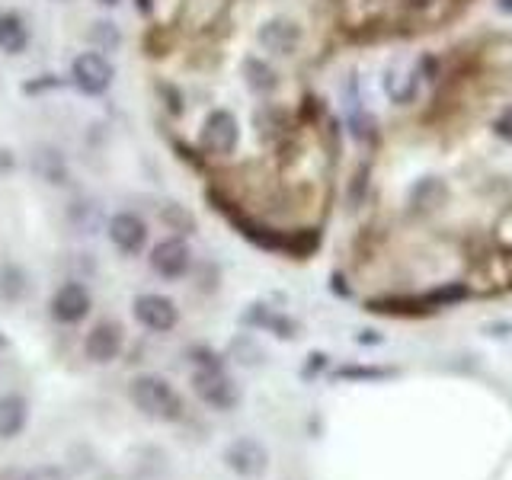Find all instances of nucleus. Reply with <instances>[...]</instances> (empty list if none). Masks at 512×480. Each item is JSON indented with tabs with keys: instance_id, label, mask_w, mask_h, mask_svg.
I'll return each mask as SVG.
<instances>
[{
	"instance_id": "f257e3e1",
	"label": "nucleus",
	"mask_w": 512,
	"mask_h": 480,
	"mask_svg": "<svg viewBox=\"0 0 512 480\" xmlns=\"http://www.w3.org/2000/svg\"><path fill=\"white\" fill-rule=\"evenodd\" d=\"M132 400L138 404L141 413L151 416V420H176L180 410H183L180 394H176L160 375H141V378H135Z\"/></svg>"
},
{
	"instance_id": "f03ea898",
	"label": "nucleus",
	"mask_w": 512,
	"mask_h": 480,
	"mask_svg": "<svg viewBox=\"0 0 512 480\" xmlns=\"http://www.w3.org/2000/svg\"><path fill=\"white\" fill-rule=\"evenodd\" d=\"M192 388L205 400L208 407L215 410H231L237 404V384L228 378V372L221 368V362H215V356H208L199 362L196 375H192Z\"/></svg>"
},
{
	"instance_id": "7ed1b4c3",
	"label": "nucleus",
	"mask_w": 512,
	"mask_h": 480,
	"mask_svg": "<svg viewBox=\"0 0 512 480\" xmlns=\"http://www.w3.org/2000/svg\"><path fill=\"white\" fill-rule=\"evenodd\" d=\"M71 77H74V87L87 96H100L109 90L112 84V68L109 61L100 52H84L77 55L71 64Z\"/></svg>"
},
{
	"instance_id": "20e7f679",
	"label": "nucleus",
	"mask_w": 512,
	"mask_h": 480,
	"mask_svg": "<svg viewBox=\"0 0 512 480\" xmlns=\"http://www.w3.org/2000/svg\"><path fill=\"white\" fill-rule=\"evenodd\" d=\"M237 138H240V125L228 109H215L202 125V148L208 154L218 157L231 154L237 148Z\"/></svg>"
},
{
	"instance_id": "39448f33",
	"label": "nucleus",
	"mask_w": 512,
	"mask_h": 480,
	"mask_svg": "<svg viewBox=\"0 0 512 480\" xmlns=\"http://www.w3.org/2000/svg\"><path fill=\"white\" fill-rule=\"evenodd\" d=\"M224 461H228V468L234 474H240V477H260L266 471V464H269V455L256 439H237V442L228 445Z\"/></svg>"
},
{
	"instance_id": "423d86ee",
	"label": "nucleus",
	"mask_w": 512,
	"mask_h": 480,
	"mask_svg": "<svg viewBox=\"0 0 512 480\" xmlns=\"http://www.w3.org/2000/svg\"><path fill=\"white\" fill-rule=\"evenodd\" d=\"M90 314V292L80 282L61 285L52 295V317L58 324H77Z\"/></svg>"
},
{
	"instance_id": "0eeeda50",
	"label": "nucleus",
	"mask_w": 512,
	"mask_h": 480,
	"mask_svg": "<svg viewBox=\"0 0 512 480\" xmlns=\"http://www.w3.org/2000/svg\"><path fill=\"white\" fill-rule=\"evenodd\" d=\"M135 317L141 320L144 327L154 330V333H167L176 327V304L164 295H141L135 301Z\"/></svg>"
},
{
	"instance_id": "6e6552de",
	"label": "nucleus",
	"mask_w": 512,
	"mask_h": 480,
	"mask_svg": "<svg viewBox=\"0 0 512 480\" xmlns=\"http://www.w3.org/2000/svg\"><path fill=\"white\" fill-rule=\"evenodd\" d=\"M151 266L164 279H180V276H186V269H189V247L183 244L180 237L160 240V244L154 247V253H151Z\"/></svg>"
},
{
	"instance_id": "1a4fd4ad",
	"label": "nucleus",
	"mask_w": 512,
	"mask_h": 480,
	"mask_svg": "<svg viewBox=\"0 0 512 480\" xmlns=\"http://www.w3.org/2000/svg\"><path fill=\"white\" fill-rule=\"evenodd\" d=\"M109 240L122 253H138L144 247V240H148V224L132 212H119L109 221Z\"/></svg>"
},
{
	"instance_id": "9d476101",
	"label": "nucleus",
	"mask_w": 512,
	"mask_h": 480,
	"mask_svg": "<svg viewBox=\"0 0 512 480\" xmlns=\"http://www.w3.org/2000/svg\"><path fill=\"white\" fill-rule=\"evenodd\" d=\"M87 356L93 362H112L122 352V327L112 324V320H103V324H96L90 333H87Z\"/></svg>"
},
{
	"instance_id": "9b49d317",
	"label": "nucleus",
	"mask_w": 512,
	"mask_h": 480,
	"mask_svg": "<svg viewBox=\"0 0 512 480\" xmlns=\"http://www.w3.org/2000/svg\"><path fill=\"white\" fill-rule=\"evenodd\" d=\"M260 42L272 55H292L298 48V42H301V29L292 20H269L260 29Z\"/></svg>"
},
{
	"instance_id": "f8f14e48",
	"label": "nucleus",
	"mask_w": 512,
	"mask_h": 480,
	"mask_svg": "<svg viewBox=\"0 0 512 480\" xmlns=\"http://www.w3.org/2000/svg\"><path fill=\"white\" fill-rule=\"evenodd\" d=\"M29 45V29L23 23L20 13L13 10H0V52L7 55H20Z\"/></svg>"
},
{
	"instance_id": "ddd939ff",
	"label": "nucleus",
	"mask_w": 512,
	"mask_h": 480,
	"mask_svg": "<svg viewBox=\"0 0 512 480\" xmlns=\"http://www.w3.org/2000/svg\"><path fill=\"white\" fill-rule=\"evenodd\" d=\"M26 426V400L16 394L0 397V439L20 436Z\"/></svg>"
},
{
	"instance_id": "4468645a",
	"label": "nucleus",
	"mask_w": 512,
	"mask_h": 480,
	"mask_svg": "<svg viewBox=\"0 0 512 480\" xmlns=\"http://www.w3.org/2000/svg\"><path fill=\"white\" fill-rule=\"evenodd\" d=\"M32 170H36L45 183H68V164L55 148H42L32 157Z\"/></svg>"
},
{
	"instance_id": "2eb2a0df",
	"label": "nucleus",
	"mask_w": 512,
	"mask_h": 480,
	"mask_svg": "<svg viewBox=\"0 0 512 480\" xmlns=\"http://www.w3.org/2000/svg\"><path fill=\"white\" fill-rule=\"evenodd\" d=\"M244 77H247V84L250 90L256 93H269V90H276V71L269 68V64H263L260 58H247L244 61Z\"/></svg>"
},
{
	"instance_id": "dca6fc26",
	"label": "nucleus",
	"mask_w": 512,
	"mask_h": 480,
	"mask_svg": "<svg viewBox=\"0 0 512 480\" xmlns=\"http://www.w3.org/2000/svg\"><path fill=\"white\" fill-rule=\"evenodd\" d=\"M90 39H93L96 45H103L106 52H112V48H119V42H122L119 29L112 26V23H96L93 32H90Z\"/></svg>"
},
{
	"instance_id": "f3484780",
	"label": "nucleus",
	"mask_w": 512,
	"mask_h": 480,
	"mask_svg": "<svg viewBox=\"0 0 512 480\" xmlns=\"http://www.w3.org/2000/svg\"><path fill=\"white\" fill-rule=\"evenodd\" d=\"M23 480H71L61 468H32L29 474H23Z\"/></svg>"
},
{
	"instance_id": "a211bd4d",
	"label": "nucleus",
	"mask_w": 512,
	"mask_h": 480,
	"mask_svg": "<svg viewBox=\"0 0 512 480\" xmlns=\"http://www.w3.org/2000/svg\"><path fill=\"white\" fill-rule=\"evenodd\" d=\"M493 128H496V135H500L503 141H509V144H512V109H503L500 116H496Z\"/></svg>"
},
{
	"instance_id": "6ab92c4d",
	"label": "nucleus",
	"mask_w": 512,
	"mask_h": 480,
	"mask_svg": "<svg viewBox=\"0 0 512 480\" xmlns=\"http://www.w3.org/2000/svg\"><path fill=\"white\" fill-rule=\"evenodd\" d=\"M500 7H503L506 13H512V0H500Z\"/></svg>"
},
{
	"instance_id": "aec40b11",
	"label": "nucleus",
	"mask_w": 512,
	"mask_h": 480,
	"mask_svg": "<svg viewBox=\"0 0 512 480\" xmlns=\"http://www.w3.org/2000/svg\"><path fill=\"white\" fill-rule=\"evenodd\" d=\"M100 4H106V7H116V4H119V0H100Z\"/></svg>"
},
{
	"instance_id": "412c9836",
	"label": "nucleus",
	"mask_w": 512,
	"mask_h": 480,
	"mask_svg": "<svg viewBox=\"0 0 512 480\" xmlns=\"http://www.w3.org/2000/svg\"><path fill=\"white\" fill-rule=\"evenodd\" d=\"M0 346H4V340H0Z\"/></svg>"
}]
</instances>
